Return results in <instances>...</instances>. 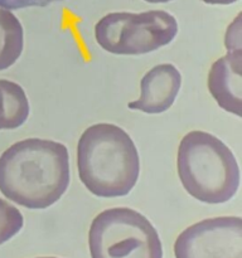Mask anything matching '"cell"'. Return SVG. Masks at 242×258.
Returning a JSON list of instances; mask_svg holds the SVG:
<instances>
[{
	"instance_id": "cell-1",
	"label": "cell",
	"mask_w": 242,
	"mask_h": 258,
	"mask_svg": "<svg viewBox=\"0 0 242 258\" xmlns=\"http://www.w3.org/2000/svg\"><path fill=\"white\" fill-rule=\"evenodd\" d=\"M66 145L45 139L18 141L0 155V191L28 209H47L70 185Z\"/></svg>"
},
{
	"instance_id": "cell-2",
	"label": "cell",
	"mask_w": 242,
	"mask_h": 258,
	"mask_svg": "<svg viewBox=\"0 0 242 258\" xmlns=\"http://www.w3.org/2000/svg\"><path fill=\"white\" fill-rule=\"evenodd\" d=\"M78 176L100 198L125 197L136 185L140 159L133 139L113 123L86 128L77 145Z\"/></svg>"
},
{
	"instance_id": "cell-3",
	"label": "cell",
	"mask_w": 242,
	"mask_h": 258,
	"mask_svg": "<svg viewBox=\"0 0 242 258\" xmlns=\"http://www.w3.org/2000/svg\"><path fill=\"white\" fill-rule=\"evenodd\" d=\"M176 169L187 193L202 203H226L238 190L239 168L233 153L209 133L191 131L183 136Z\"/></svg>"
},
{
	"instance_id": "cell-4",
	"label": "cell",
	"mask_w": 242,
	"mask_h": 258,
	"mask_svg": "<svg viewBox=\"0 0 242 258\" xmlns=\"http://www.w3.org/2000/svg\"><path fill=\"white\" fill-rule=\"evenodd\" d=\"M91 258H163L159 234L145 216L110 208L95 217L88 232Z\"/></svg>"
},
{
	"instance_id": "cell-5",
	"label": "cell",
	"mask_w": 242,
	"mask_h": 258,
	"mask_svg": "<svg viewBox=\"0 0 242 258\" xmlns=\"http://www.w3.org/2000/svg\"><path fill=\"white\" fill-rule=\"evenodd\" d=\"M176 33V19L165 10L108 13L95 25L97 44L118 55L150 53L173 42Z\"/></svg>"
},
{
	"instance_id": "cell-6",
	"label": "cell",
	"mask_w": 242,
	"mask_h": 258,
	"mask_svg": "<svg viewBox=\"0 0 242 258\" xmlns=\"http://www.w3.org/2000/svg\"><path fill=\"white\" fill-rule=\"evenodd\" d=\"M175 258H242L241 217H217L184 229L174 243Z\"/></svg>"
},
{
	"instance_id": "cell-7",
	"label": "cell",
	"mask_w": 242,
	"mask_h": 258,
	"mask_svg": "<svg viewBox=\"0 0 242 258\" xmlns=\"http://www.w3.org/2000/svg\"><path fill=\"white\" fill-rule=\"evenodd\" d=\"M182 86L180 72L170 63L158 64L140 81V97L129 102L130 110L145 113H163L173 106Z\"/></svg>"
},
{
	"instance_id": "cell-8",
	"label": "cell",
	"mask_w": 242,
	"mask_h": 258,
	"mask_svg": "<svg viewBox=\"0 0 242 258\" xmlns=\"http://www.w3.org/2000/svg\"><path fill=\"white\" fill-rule=\"evenodd\" d=\"M209 93L218 106L229 113L241 116L242 49L227 50L208 72Z\"/></svg>"
},
{
	"instance_id": "cell-9",
	"label": "cell",
	"mask_w": 242,
	"mask_h": 258,
	"mask_svg": "<svg viewBox=\"0 0 242 258\" xmlns=\"http://www.w3.org/2000/svg\"><path fill=\"white\" fill-rule=\"evenodd\" d=\"M29 101L22 86L0 80V130H14L29 116Z\"/></svg>"
},
{
	"instance_id": "cell-10",
	"label": "cell",
	"mask_w": 242,
	"mask_h": 258,
	"mask_svg": "<svg viewBox=\"0 0 242 258\" xmlns=\"http://www.w3.org/2000/svg\"><path fill=\"white\" fill-rule=\"evenodd\" d=\"M24 30L12 10L0 7V71L12 67L22 55Z\"/></svg>"
},
{
	"instance_id": "cell-11",
	"label": "cell",
	"mask_w": 242,
	"mask_h": 258,
	"mask_svg": "<svg viewBox=\"0 0 242 258\" xmlns=\"http://www.w3.org/2000/svg\"><path fill=\"white\" fill-rule=\"evenodd\" d=\"M24 218L19 209L0 198V246L22 231Z\"/></svg>"
},
{
	"instance_id": "cell-12",
	"label": "cell",
	"mask_w": 242,
	"mask_h": 258,
	"mask_svg": "<svg viewBox=\"0 0 242 258\" xmlns=\"http://www.w3.org/2000/svg\"><path fill=\"white\" fill-rule=\"evenodd\" d=\"M241 38V14H238L236 19L229 24L226 35H224V45H226V49H242Z\"/></svg>"
},
{
	"instance_id": "cell-13",
	"label": "cell",
	"mask_w": 242,
	"mask_h": 258,
	"mask_svg": "<svg viewBox=\"0 0 242 258\" xmlns=\"http://www.w3.org/2000/svg\"><path fill=\"white\" fill-rule=\"evenodd\" d=\"M57 2H62V0H0V7L9 10H18L24 9V8L47 7Z\"/></svg>"
},
{
	"instance_id": "cell-14",
	"label": "cell",
	"mask_w": 242,
	"mask_h": 258,
	"mask_svg": "<svg viewBox=\"0 0 242 258\" xmlns=\"http://www.w3.org/2000/svg\"><path fill=\"white\" fill-rule=\"evenodd\" d=\"M201 2L206 3V4H211V5H229L238 2V0H201Z\"/></svg>"
},
{
	"instance_id": "cell-15",
	"label": "cell",
	"mask_w": 242,
	"mask_h": 258,
	"mask_svg": "<svg viewBox=\"0 0 242 258\" xmlns=\"http://www.w3.org/2000/svg\"><path fill=\"white\" fill-rule=\"evenodd\" d=\"M146 3H153V4H161V3H169L171 0H144Z\"/></svg>"
},
{
	"instance_id": "cell-16",
	"label": "cell",
	"mask_w": 242,
	"mask_h": 258,
	"mask_svg": "<svg viewBox=\"0 0 242 258\" xmlns=\"http://www.w3.org/2000/svg\"><path fill=\"white\" fill-rule=\"evenodd\" d=\"M39 258H57V257H39Z\"/></svg>"
}]
</instances>
